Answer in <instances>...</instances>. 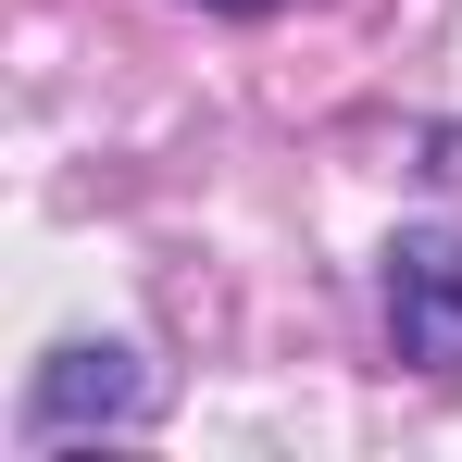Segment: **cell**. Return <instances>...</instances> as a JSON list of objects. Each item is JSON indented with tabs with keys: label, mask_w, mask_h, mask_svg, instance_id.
<instances>
[{
	"label": "cell",
	"mask_w": 462,
	"mask_h": 462,
	"mask_svg": "<svg viewBox=\"0 0 462 462\" xmlns=\"http://www.w3.org/2000/svg\"><path fill=\"white\" fill-rule=\"evenodd\" d=\"M387 325H400V363L425 375H462V237L425 226L387 250Z\"/></svg>",
	"instance_id": "obj_1"
},
{
	"label": "cell",
	"mask_w": 462,
	"mask_h": 462,
	"mask_svg": "<svg viewBox=\"0 0 462 462\" xmlns=\"http://www.w3.org/2000/svg\"><path fill=\"white\" fill-rule=\"evenodd\" d=\"M151 400V375L125 363V350H51V375L25 400V438H63V425H125Z\"/></svg>",
	"instance_id": "obj_2"
},
{
	"label": "cell",
	"mask_w": 462,
	"mask_h": 462,
	"mask_svg": "<svg viewBox=\"0 0 462 462\" xmlns=\"http://www.w3.org/2000/svg\"><path fill=\"white\" fill-rule=\"evenodd\" d=\"M425 175H438V188H462V125H438V138H425Z\"/></svg>",
	"instance_id": "obj_3"
},
{
	"label": "cell",
	"mask_w": 462,
	"mask_h": 462,
	"mask_svg": "<svg viewBox=\"0 0 462 462\" xmlns=\"http://www.w3.org/2000/svg\"><path fill=\"white\" fill-rule=\"evenodd\" d=\"M213 13H263V0H213Z\"/></svg>",
	"instance_id": "obj_4"
}]
</instances>
